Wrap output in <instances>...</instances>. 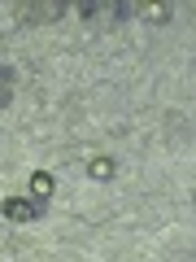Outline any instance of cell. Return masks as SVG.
I'll use <instances>...</instances> for the list:
<instances>
[{
	"mask_svg": "<svg viewBox=\"0 0 196 262\" xmlns=\"http://www.w3.org/2000/svg\"><path fill=\"white\" fill-rule=\"evenodd\" d=\"M0 214L9 219V223H35L44 210L31 201V196H5V206H0Z\"/></svg>",
	"mask_w": 196,
	"mask_h": 262,
	"instance_id": "cell-1",
	"label": "cell"
},
{
	"mask_svg": "<svg viewBox=\"0 0 196 262\" xmlns=\"http://www.w3.org/2000/svg\"><path fill=\"white\" fill-rule=\"evenodd\" d=\"M53 192H57V179L48 175V170H35V175H31V201H35V206H48Z\"/></svg>",
	"mask_w": 196,
	"mask_h": 262,
	"instance_id": "cell-2",
	"label": "cell"
},
{
	"mask_svg": "<svg viewBox=\"0 0 196 262\" xmlns=\"http://www.w3.org/2000/svg\"><path fill=\"white\" fill-rule=\"evenodd\" d=\"M87 175H92L96 184H105V179H113V158H92V166H87Z\"/></svg>",
	"mask_w": 196,
	"mask_h": 262,
	"instance_id": "cell-3",
	"label": "cell"
}]
</instances>
